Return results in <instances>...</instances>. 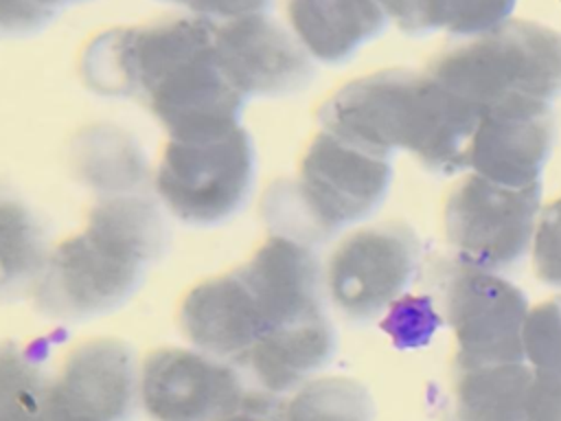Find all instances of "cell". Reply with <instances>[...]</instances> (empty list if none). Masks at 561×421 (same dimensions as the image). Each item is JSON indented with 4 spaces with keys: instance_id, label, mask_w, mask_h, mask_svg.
Instances as JSON below:
<instances>
[{
    "instance_id": "obj_7",
    "label": "cell",
    "mask_w": 561,
    "mask_h": 421,
    "mask_svg": "<svg viewBox=\"0 0 561 421\" xmlns=\"http://www.w3.org/2000/svg\"><path fill=\"white\" fill-rule=\"evenodd\" d=\"M438 309L456 338V366L526 362V294L500 276L460 259L445 261L438 278Z\"/></svg>"
},
{
    "instance_id": "obj_15",
    "label": "cell",
    "mask_w": 561,
    "mask_h": 421,
    "mask_svg": "<svg viewBox=\"0 0 561 421\" xmlns=\"http://www.w3.org/2000/svg\"><path fill=\"white\" fill-rule=\"evenodd\" d=\"M335 329L324 314L285 325L261 338L237 364L241 375L270 395L294 392L335 355Z\"/></svg>"
},
{
    "instance_id": "obj_17",
    "label": "cell",
    "mask_w": 561,
    "mask_h": 421,
    "mask_svg": "<svg viewBox=\"0 0 561 421\" xmlns=\"http://www.w3.org/2000/svg\"><path fill=\"white\" fill-rule=\"evenodd\" d=\"M75 178L99 197L147 193L151 169L138 140L114 123H92L70 143Z\"/></svg>"
},
{
    "instance_id": "obj_6",
    "label": "cell",
    "mask_w": 561,
    "mask_h": 421,
    "mask_svg": "<svg viewBox=\"0 0 561 421\" xmlns=\"http://www.w3.org/2000/svg\"><path fill=\"white\" fill-rule=\"evenodd\" d=\"M254 184V147L237 125L169 138L153 189L164 208L188 226H217L243 208Z\"/></svg>"
},
{
    "instance_id": "obj_1",
    "label": "cell",
    "mask_w": 561,
    "mask_h": 421,
    "mask_svg": "<svg viewBox=\"0 0 561 421\" xmlns=\"http://www.w3.org/2000/svg\"><path fill=\"white\" fill-rule=\"evenodd\" d=\"M215 31L197 15L103 33L81 59L83 81L105 96H138L169 138L237 127L248 96L219 68Z\"/></svg>"
},
{
    "instance_id": "obj_16",
    "label": "cell",
    "mask_w": 561,
    "mask_h": 421,
    "mask_svg": "<svg viewBox=\"0 0 561 421\" xmlns=\"http://www.w3.org/2000/svg\"><path fill=\"white\" fill-rule=\"evenodd\" d=\"M298 42L324 64H342L381 35L388 15L377 0H287Z\"/></svg>"
},
{
    "instance_id": "obj_31",
    "label": "cell",
    "mask_w": 561,
    "mask_h": 421,
    "mask_svg": "<svg viewBox=\"0 0 561 421\" xmlns=\"http://www.w3.org/2000/svg\"><path fill=\"white\" fill-rule=\"evenodd\" d=\"M50 421H92V419H81V417H68V414H53Z\"/></svg>"
},
{
    "instance_id": "obj_5",
    "label": "cell",
    "mask_w": 561,
    "mask_h": 421,
    "mask_svg": "<svg viewBox=\"0 0 561 421\" xmlns=\"http://www.w3.org/2000/svg\"><path fill=\"white\" fill-rule=\"evenodd\" d=\"M425 72L478 112L508 96L552 103L561 96V33L530 20H506L460 37Z\"/></svg>"
},
{
    "instance_id": "obj_25",
    "label": "cell",
    "mask_w": 561,
    "mask_h": 421,
    "mask_svg": "<svg viewBox=\"0 0 561 421\" xmlns=\"http://www.w3.org/2000/svg\"><path fill=\"white\" fill-rule=\"evenodd\" d=\"M533 265L541 283L561 287V197L550 202L537 219Z\"/></svg>"
},
{
    "instance_id": "obj_13",
    "label": "cell",
    "mask_w": 561,
    "mask_h": 421,
    "mask_svg": "<svg viewBox=\"0 0 561 421\" xmlns=\"http://www.w3.org/2000/svg\"><path fill=\"white\" fill-rule=\"evenodd\" d=\"M215 55L224 75L248 99L298 92L313 77L307 48L265 13L217 24Z\"/></svg>"
},
{
    "instance_id": "obj_12",
    "label": "cell",
    "mask_w": 561,
    "mask_h": 421,
    "mask_svg": "<svg viewBox=\"0 0 561 421\" xmlns=\"http://www.w3.org/2000/svg\"><path fill=\"white\" fill-rule=\"evenodd\" d=\"M557 136L552 105L530 96H508L480 110L469 147V169L504 184L541 182Z\"/></svg>"
},
{
    "instance_id": "obj_26",
    "label": "cell",
    "mask_w": 561,
    "mask_h": 421,
    "mask_svg": "<svg viewBox=\"0 0 561 421\" xmlns=\"http://www.w3.org/2000/svg\"><path fill=\"white\" fill-rule=\"evenodd\" d=\"M64 0H0V35H28L48 24Z\"/></svg>"
},
{
    "instance_id": "obj_28",
    "label": "cell",
    "mask_w": 561,
    "mask_h": 421,
    "mask_svg": "<svg viewBox=\"0 0 561 421\" xmlns=\"http://www.w3.org/2000/svg\"><path fill=\"white\" fill-rule=\"evenodd\" d=\"M526 421H561V377L533 371L526 395Z\"/></svg>"
},
{
    "instance_id": "obj_2",
    "label": "cell",
    "mask_w": 561,
    "mask_h": 421,
    "mask_svg": "<svg viewBox=\"0 0 561 421\" xmlns=\"http://www.w3.org/2000/svg\"><path fill=\"white\" fill-rule=\"evenodd\" d=\"M478 116L427 72L408 68L353 79L318 110L322 129L388 160L405 149L434 175L469 169Z\"/></svg>"
},
{
    "instance_id": "obj_11",
    "label": "cell",
    "mask_w": 561,
    "mask_h": 421,
    "mask_svg": "<svg viewBox=\"0 0 561 421\" xmlns=\"http://www.w3.org/2000/svg\"><path fill=\"white\" fill-rule=\"evenodd\" d=\"M245 392L234 364L199 349L162 346L140 366V406L151 421H217Z\"/></svg>"
},
{
    "instance_id": "obj_18",
    "label": "cell",
    "mask_w": 561,
    "mask_h": 421,
    "mask_svg": "<svg viewBox=\"0 0 561 421\" xmlns=\"http://www.w3.org/2000/svg\"><path fill=\"white\" fill-rule=\"evenodd\" d=\"M528 362L456 366L445 421H526Z\"/></svg>"
},
{
    "instance_id": "obj_21",
    "label": "cell",
    "mask_w": 561,
    "mask_h": 421,
    "mask_svg": "<svg viewBox=\"0 0 561 421\" xmlns=\"http://www.w3.org/2000/svg\"><path fill=\"white\" fill-rule=\"evenodd\" d=\"M283 421H375L368 388L351 377L309 379L283 406Z\"/></svg>"
},
{
    "instance_id": "obj_23",
    "label": "cell",
    "mask_w": 561,
    "mask_h": 421,
    "mask_svg": "<svg viewBox=\"0 0 561 421\" xmlns=\"http://www.w3.org/2000/svg\"><path fill=\"white\" fill-rule=\"evenodd\" d=\"M440 322V309L434 307L430 296L403 294L388 307L381 327L399 349H414L425 344Z\"/></svg>"
},
{
    "instance_id": "obj_20",
    "label": "cell",
    "mask_w": 561,
    "mask_h": 421,
    "mask_svg": "<svg viewBox=\"0 0 561 421\" xmlns=\"http://www.w3.org/2000/svg\"><path fill=\"white\" fill-rule=\"evenodd\" d=\"M53 379L15 342H0V421H50Z\"/></svg>"
},
{
    "instance_id": "obj_19",
    "label": "cell",
    "mask_w": 561,
    "mask_h": 421,
    "mask_svg": "<svg viewBox=\"0 0 561 421\" xmlns=\"http://www.w3.org/2000/svg\"><path fill=\"white\" fill-rule=\"evenodd\" d=\"M48 252L37 213L18 193L0 186V298L33 292Z\"/></svg>"
},
{
    "instance_id": "obj_4",
    "label": "cell",
    "mask_w": 561,
    "mask_h": 421,
    "mask_svg": "<svg viewBox=\"0 0 561 421\" xmlns=\"http://www.w3.org/2000/svg\"><path fill=\"white\" fill-rule=\"evenodd\" d=\"M390 182L388 158L322 129L309 143L298 175L267 186L261 215L272 235L316 248L370 217L383 204Z\"/></svg>"
},
{
    "instance_id": "obj_27",
    "label": "cell",
    "mask_w": 561,
    "mask_h": 421,
    "mask_svg": "<svg viewBox=\"0 0 561 421\" xmlns=\"http://www.w3.org/2000/svg\"><path fill=\"white\" fill-rule=\"evenodd\" d=\"M392 20L408 35H427L438 31L436 0H377Z\"/></svg>"
},
{
    "instance_id": "obj_10",
    "label": "cell",
    "mask_w": 561,
    "mask_h": 421,
    "mask_svg": "<svg viewBox=\"0 0 561 421\" xmlns=\"http://www.w3.org/2000/svg\"><path fill=\"white\" fill-rule=\"evenodd\" d=\"M291 320L289 307L248 263L195 285L180 307V325L195 349L230 364Z\"/></svg>"
},
{
    "instance_id": "obj_32",
    "label": "cell",
    "mask_w": 561,
    "mask_h": 421,
    "mask_svg": "<svg viewBox=\"0 0 561 421\" xmlns=\"http://www.w3.org/2000/svg\"><path fill=\"white\" fill-rule=\"evenodd\" d=\"M64 2H72V0H64ZM171 2H184V0H171Z\"/></svg>"
},
{
    "instance_id": "obj_9",
    "label": "cell",
    "mask_w": 561,
    "mask_h": 421,
    "mask_svg": "<svg viewBox=\"0 0 561 421\" xmlns=\"http://www.w3.org/2000/svg\"><path fill=\"white\" fill-rule=\"evenodd\" d=\"M421 263V241L403 221L346 235L329 254L324 292L348 322H370L405 294Z\"/></svg>"
},
{
    "instance_id": "obj_14",
    "label": "cell",
    "mask_w": 561,
    "mask_h": 421,
    "mask_svg": "<svg viewBox=\"0 0 561 421\" xmlns=\"http://www.w3.org/2000/svg\"><path fill=\"white\" fill-rule=\"evenodd\" d=\"M140 403V368L129 344L96 338L79 344L53 379V414L129 421Z\"/></svg>"
},
{
    "instance_id": "obj_24",
    "label": "cell",
    "mask_w": 561,
    "mask_h": 421,
    "mask_svg": "<svg viewBox=\"0 0 561 421\" xmlns=\"http://www.w3.org/2000/svg\"><path fill=\"white\" fill-rule=\"evenodd\" d=\"M517 0H436V24L456 37H471L511 20Z\"/></svg>"
},
{
    "instance_id": "obj_29",
    "label": "cell",
    "mask_w": 561,
    "mask_h": 421,
    "mask_svg": "<svg viewBox=\"0 0 561 421\" xmlns=\"http://www.w3.org/2000/svg\"><path fill=\"white\" fill-rule=\"evenodd\" d=\"M199 18L210 22H230L248 15H261L272 7V0H184Z\"/></svg>"
},
{
    "instance_id": "obj_30",
    "label": "cell",
    "mask_w": 561,
    "mask_h": 421,
    "mask_svg": "<svg viewBox=\"0 0 561 421\" xmlns=\"http://www.w3.org/2000/svg\"><path fill=\"white\" fill-rule=\"evenodd\" d=\"M285 401L278 395L248 390L243 401L217 421H283Z\"/></svg>"
},
{
    "instance_id": "obj_3",
    "label": "cell",
    "mask_w": 561,
    "mask_h": 421,
    "mask_svg": "<svg viewBox=\"0 0 561 421\" xmlns=\"http://www.w3.org/2000/svg\"><path fill=\"white\" fill-rule=\"evenodd\" d=\"M167 243V221L147 193L96 197L85 228L48 252L35 307L59 320L105 316L138 292Z\"/></svg>"
},
{
    "instance_id": "obj_8",
    "label": "cell",
    "mask_w": 561,
    "mask_h": 421,
    "mask_svg": "<svg viewBox=\"0 0 561 421\" xmlns=\"http://www.w3.org/2000/svg\"><path fill=\"white\" fill-rule=\"evenodd\" d=\"M541 182L504 186L478 173L449 191L443 210L445 237L456 259L489 270H513L533 246Z\"/></svg>"
},
{
    "instance_id": "obj_22",
    "label": "cell",
    "mask_w": 561,
    "mask_h": 421,
    "mask_svg": "<svg viewBox=\"0 0 561 421\" xmlns=\"http://www.w3.org/2000/svg\"><path fill=\"white\" fill-rule=\"evenodd\" d=\"M522 342L533 371L561 377V296L528 309Z\"/></svg>"
}]
</instances>
